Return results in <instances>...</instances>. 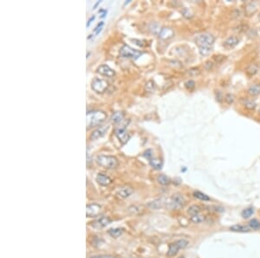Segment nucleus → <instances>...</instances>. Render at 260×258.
I'll use <instances>...</instances> for the list:
<instances>
[{
	"label": "nucleus",
	"instance_id": "nucleus-1",
	"mask_svg": "<svg viewBox=\"0 0 260 258\" xmlns=\"http://www.w3.org/2000/svg\"><path fill=\"white\" fill-rule=\"evenodd\" d=\"M107 118V115L103 111L95 110L87 112V128H92L100 125Z\"/></svg>",
	"mask_w": 260,
	"mask_h": 258
},
{
	"label": "nucleus",
	"instance_id": "nucleus-2",
	"mask_svg": "<svg viewBox=\"0 0 260 258\" xmlns=\"http://www.w3.org/2000/svg\"><path fill=\"white\" fill-rule=\"evenodd\" d=\"M96 161L99 165L106 169H115L118 166V160L114 156L99 155Z\"/></svg>",
	"mask_w": 260,
	"mask_h": 258
},
{
	"label": "nucleus",
	"instance_id": "nucleus-3",
	"mask_svg": "<svg viewBox=\"0 0 260 258\" xmlns=\"http://www.w3.org/2000/svg\"><path fill=\"white\" fill-rule=\"evenodd\" d=\"M214 41V37L209 33L200 34L195 38V42L200 48H212Z\"/></svg>",
	"mask_w": 260,
	"mask_h": 258
},
{
	"label": "nucleus",
	"instance_id": "nucleus-4",
	"mask_svg": "<svg viewBox=\"0 0 260 258\" xmlns=\"http://www.w3.org/2000/svg\"><path fill=\"white\" fill-rule=\"evenodd\" d=\"M120 55L122 58H133V59H137L139 57L142 55V52L135 51L133 48H131L128 45H123L121 50H120Z\"/></svg>",
	"mask_w": 260,
	"mask_h": 258
},
{
	"label": "nucleus",
	"instance_id": "nucleus-5",
	"mask_svg": "<svg viewBox=\"0 0 260 258\" xmlns=\"http://www.w3.org/2000/svg\"><path fill=\"white\" fill-rule=\"evenodd\" d=\"M186 204V200L183 196L179 195V194H176L173 195L170 199L169 202L167 203V207L170 209H179L181 207H183Z\"/></svg>",
	"mask_w": 260,
	"mask_h": 258
},
{
	"label": "nucleus",
	"instance_id": "nucleus-6",
	"mask_svg": "<svg viewBox=\"0 0 260 258\" xmlns=\"http://www.w3.org/2000/svg\"><path fill=\"white\" fill-rule=\"evenodd\" d=\"M91 87L97 93H103L104 91L108 89L109 83L106 80H104V79L96 77V78L93 79V81L91 83Z\"/></svg>",
	"mask_w": 260,
	"mask_h": 258
},
{
	"label": "nucleus",
	"instance_id": "nucleus-7",
	"mask_svg": "<svg viewBox=\"0 0 260 258\" xmlns=\"http://www.w3.org/2000/svg\"><path fill=\"white\" fill-rule=\"evenodd\" d=\"M115 135L122 144H126L129 139V135L127 132V123H121L115 129Z\"/></svg>",
	"mask_w": 260,
	"mask_h": 258
},
{
	"label": "nucleus",
	"instance_id": "nucleus-8",
	"mask_svg": "<svg viewBox=\"0 0 260 258\" xmlns=\"http://www.w3.org/2000/svg\"><path fill=\"white\" fill-rule=\"evenodd\" d=\"M110 222H111V220H110L109 217H108V216H102V217H100L99 219L94 221V222L91 223V226H92L93 228H99V229H100V228H104V227H106V226L109 225Z\"/></svg>",
	"mask_w": 260,
	"mask_h": 258
},
{
	"label": "nucleus",
	"instance_id": "nucleus-9",
	"mask_svg": "<svg viewBox=\"0 0 260 258\" xmlns=\"http://www.w3.org/2000/svg\"><path fill=\"white\" fill-rule=\"evenodd\" d=\"M97 72L101 75L105 76H108V77H112L115 75V71L111 69L109 65L107 64H102V65H100L98 68H97Z\"/></svg>",
	"mask_w": 260,
	"mask_h": 258
},
{
	"label": "nucleus",
	"instance_id": "nucleus-10",
	"mask_svg": "<svg viewBox=\"0 0 260 258\" xmlns=\"http://www.w3.org/2000/svg\"><path fill=\"white\" fill-rule=\"evenodd\" d=\"M109 129V126H102V127H99L97 128L96 130H94L92 132V134L90 135V139L91 140H97L101 137H102L105 136V134L107 133Z\"/></svg>",
	"mask_w": 260,
	"mask_h": 258
},
{
	"label": "nucleus",
	"instance_id": "nucleus-11",
	"mask_svg": "<svg viewBox=\"0 0 260 258\" xmlns=\"http://www.w3.org/2000/svg\"><path fill=\"white\" fill-rule=\"evenodd\" d=\"M100 211H101V206L96 204H89L87 206V216L88 217L96 216Z\"/></svg>",
	"mask_w": 260,
	"mask_h": 258
},
{
	"label": "nucleus",
	"instance_id": "nucleus-12",
	"mask_svg": "<svg viewBox=\"0 0 260 258\" xmlns=\"http://www.w3.org/2000/svg\"><path fill=\"white\" fill-rule=\"evenodd\" d=\"M96 182L102 186H108L112 182V179L103 173H99L96 176Z\"/></svg>",
	"mask_w": 260,
	"mask_h": 258
},
{
	"label": "nucleus",
	"instance_id": "nucleus-13",
	"mask_svg": "<svg viewBox=\"0 0 260 258\" xmlns=\"http://www.w3.org/2000/svg\"><path fill=\"white\" fill-rule=\"evenodd\" d=\"M238 43H239V39L238 38V37L231 36V37H229L225 40L224 46L227 49H231V48H234L235 46L238 45Z\"/></svg>",
	"mask_w": 260,
	"mask_h": 258
},
{
	"label": "nucleus",
	"instance_id": "nucleus-14",
	"mask_svg": "<svg viewBox=\"0 0 260 258\" xmlns=\"http://www.w3.org/2000/svg\"><path fill=\"white\" fill-rule=\"evenodd\" d=\"M134 190L131 187L129 186H125V187H122L119 190H118V193L117 195L119 196L121 198H127L129 196H131L133 194Z\"/></svg>",
	"mask_w": 260,
	"mask_h": 258
},
{
	"label": "nucleus",
	"instance_id": "nucleus-15",
	"mask_svg": "<svg viewBox=\"0 0 260 258\" xmlns=\"http://www.w3.org/2000/svg\"><path fill=\"white\" fill-rule=\"evenodd\" d=\"M173 34H174V32L171 28L164 27L160 31V38L161 39H168V38H172L173 36Z\"/></svg>",
	"mask_w": 260,
	"mask_h": 258
},
{
	"label": "nucleus",
	"instance_id": "nucleus-16",
	"mask_svg": "<svg viewBox=\"0 0 260 258\" xmlns=\"http://www.w3.org/2000/svg\"><path fill=\"white\" fill-rule=\"evenodd\" d=\"M164 204L165 203H164L163 199H156L154 201L150 202L148 204V207L151 210H158V209H161V207H163Z\"/></svg>",
	"mask_w": 260,
	"mask_h": 258
},
{
	"label": "nucleus",
	"instance_id": "nucleus-17",
	"mask_svg": "<svg viewBox=\"0 0 260 258\" xmlns=\"http://www.w3.org/2000/svg\"><path fill=\"white\" fill-rule=\"evenodd\" d=\"M230 229L231 231H234V232L245 233V232H249L251 228H250V227H247V226H245V225L236 224V225H232L231 227H230Z\"/></svg>",
	"mask_w": 260,
	"mask_h": 258
},
{
	"label": "nucleus",
	"instance_id": "nucleus-18",
	"mask_svg": "<svg viewBox=\"0 0 260 258\" xmlns=\"http://www.w3.org/2000/svg\"><path fill=\"white\" fill-rule=\"evenodd\" d=\"M257 8H258V5H257V3H255V2L249 3V4L246 5V7H245V13L247 14V16H251L252 14H253V13L256 12Z\"/></svg>",
	"mask_w": 260,
	"mask_h": 258
},
{
	"label": "nucleus",
	"instance_id": "nucleus-19",
	"mask_svg": "<svg viewBox=\"0 0 260 258\" xmlns=\"http://www.w3.org/2000/svg\"><path fill=\"white\" fill-rule=\"evenodd\" d=\"M123 118H124V113L121 111H116L112 115L111 121L114 123H119L123 120Z\"/></svg>",
	"mask_w": 260,
	"mask_h": 258
},
{
	"label": "nucleus",
	"instance_id": "nucleus-20",
	"mask_svg": "<svg viewBox=\"0 0 260 258\" xmlns=\"http://www.w3.org/2000/svg\"><path fill=\"white\" fill-rule=\"evenodd\" d=\"M201 211V208L199 205H192L188 208L187 210V213L191 216H195V215H199Z\"/></svg>",
	"mask_w": 260,
	"mask_h": 258
},
{
	"label": "nucleus",
	"instance_id": "nucleus-21",
	"mask_svg": "<svg viewBox=\"0 0 260 258\" xmlns=\"http://www.w3.org/2000/svg\"><path fill=\"white\" fill-rule=\"evenodd\" d=\"M179 250V249L178 245H177L176 243H171V244L169 245V249H168V251H167V256H175V255L178 253Z\"/></svg>",
	"mask_w": 260,
	"mask_h": 258
},
{
	"label": "nucleus",
	"instance_id": "nucleus-22",
	"mask_svg": "<svg viewBox=\"0 0 260 258\" xmlns=\"http://www.w3.org/2000/svg\"><path fill=\"white\" fill-rule=\"evenodd\" d=\"M248 92L250 95L252 96H258L260 94V84H255L252 85L249 90H248Z\"/></svg>",
	"mask_w": 260,
	"mask_h": 258
},
{
	"label": "nucleus",
	"instance_id": "nucleus-23",
	"mask_svg": "<svg viewBox=\"0 0 260 258\" xmlns=\"http://www.w3.org/2000/svg\"><path fill=\"white\" fill-rule=\"evenodd\" d=\"M108 233L111 235L112 237H114V238H117V237H119V236H121V235H122V233H123V229L120 228H111V229H109V230L108 231Z\"/></svg>",
	"mask_w": 260,
	"mask_h": 258
},
{
	"label": "nucleus",
	"instance_id": "nucleus-24",
	"mask_svg": "<svg viewBox=\"0 0 260 258\" xmlns=\"http://www.w3.org/2000/svg\"><path fill=\"white\" fill-rule=\"evenodd\" d=\"M150 164L152 167H154V169H161L162 167V161L159 158H152L150 160Z\"/></svg>",
	"mask_w": 260,
	"mask_h": 258
},
{
	"label": "nucleus",
	"instance_id": "nucleus-25",
	"mask_svg": "<svg viewBox=\"0 0 260 258\" xmlns=\"http://www.w3.org/2000/svg\"><path fill=\"white\" fill-rule=\"evenodd\" d=\"M157 181L161 185H167L169 182H170V179L168 178V176H167L166 175H160L158 177H157Z\"/></svg>",
	"mask_w": 260,
	"mask_h": 258
},
{
	"label": "nucleus",
	"instance_id": "nucleus-26",
	"mask_svg": "<svg viewBox=\"0 0 260 258\" xmlns=\"http://www.w3.org/2000/svg\"><path fill=\"white\" fill-rule=\"evenodd\" d=\"M193 195H194L195 197L200 199L201 201H205V202H206V201H210V197H208L207 195L202 193L200 191H195V192L193 193Z\"/></svg>",
	"mask_w": 260,
	"mask_h": 258
},
{
	"label": "nucleus",
	"instance_id": "nucleus-27",
	"mask_svg": "<svg viewBox=\"0 0 260 258\" xmlns=\"http://www.w3.org/2000/svg\"><path fill=\"white\" fill-rule=\"evenodd\" d=\"M191 221L193 222V223H201L205 221V216H201V215H195V216H191Z\"/></svg>",
	"mask_w": 260,
	"mask_h": 258
},
{
	"label": "nucleus",
	"instance_id": "nucleus-28",
	"mask_svg": "<svg viewBox=\"0 0 260 258\" xmlns=\"http://www.w3.org/2000/svg\"><path fill=\"white\" fill-rule=\"evenodd\" d=\"M249 226L254 230H258L260 229V222L257 219H252L249 222Z\"/></svg>",
	"mask_w": 260,
	"mask_h": 258
},
{
	"label": "nucleus",
	"instance_id": "nucleus-29",
	"mask_svg": "<svg viewBox=\"0 0 260 258\" xmlns=\"http://www.w3.org/2000/svg\"><path fill=\"white\" fill-rule=\"evenodd\" d=\"M258 66L256 65V64H251V65H249V67L246 69V72L249 74V75H251V76H253V75H255L257 72H258Z\"/></svg>",
	"mask_w": 260,
	"mask_h": 258
},
{
	"label": "nucleus",
	"instance_id": "nucleus-30",
	"mask_svg": "<svg viewBox=\"0 0 260 258\" xmlns=\"http://www.w3.org/2000/svg\"><path fill=\"white\" fill-rule=\"evenodd\" d=\"M253 212H254V210H253L252 208L245 209V210H243V212H242V216H243L244 218H245V219H247V218H249V217H251V216H252Z\"/></svg>",
	"mask_w": 260,
	"mask_h": 258
},
{
	"label": "nucleus",
	"instance_id": "nucleus-31",
	"mask_svg": "<svg viewBox=\"0 0 260 258\" xmlns=\"http://www.w3.org/2000/svg\"><path fill=\"white\" fill-rule=\"evenodd\" d=\"M175 243L178 245L179 250H181V249H182V250L185 249V248L187 247V245H188V242H187L186 240H185V239H180V240H178V241L175 242Z\"/></svg>",
	"mask_w": 260,
	"mask_h": 258
},
{
	"label": "nucleus",
	"instance_id": "nucleus-32",
	"mask_svg": "<svg viewBox=\"0 0 260 258\" xmlns=\"http://www.w3.org/2000/svg\"><path fill=\"white\" fill-rule=\"evenodd\" d=\"M141 208L136 206V205H134V206H131L128 208V211L131 213V214H138V213L141 212Z\"/></svg>",
	"mask_w": 260,
	"mask_h": 258
},
{
	"label": "nucleus",
	"instance_id": "nucleus-33",
	"mask_svg": "<svg viewBox=\"0 0 260 258\" xmlns=\"http://www.w3.org/2000/svg\"><path fill=\"white\" fill-rule=\"evenodd\" d=\"M145 89L146 91H148V92H153L154 90V84L153 81H149L147 83L146 86H145Z\"/></svg>",
	"mask_w": 260,
	"mask_h": 258
},
{
	"label": "nucleus",
	"instance_id": "nucleus-34",
	"mask_svg": "<svg viewBox=\"0 0 260 258\" xmlns=\"http://www.w3.org/2000/svg\"><path fill=\"white\" fill-rule=\"evenodd\" d=\"M212 48H200V53L202 56H207L212 52Z\"/></svg>",
	"mask_w": 260,
	"mask_h": 258
},
{
	"label": "nucleus",
	"instance_id": "nucleus-35",
	"mask_svg": "<svg viewBox=\"0 0 260 258\" xmlns=\"http://www.w3.org/2000/svg\"><path fill=\"white\" fill-rule=\"evenodd\" d=\"M200 71L199 69H191V70H189V71H188V74H189L190 76H198V75H200Z\"/></svg>",
	"mask_w": 260,
	"mask_h": 258
},
{
	"label": "nucleus",
	"instance_id": "nucleus-36",
	"mask_svg": "<svg viewBox=\"0 0 260 258\" xmlns=\"http://www.w3.org/2000/svg\"><path fill=\"white\" fill-rule=\"evenodd\" d=\"M143 156L147 158V159H148L149 161L153 158V151H152V150H148V151H146L143 153Z\"/></svg>",
	"mask_w": 260,
	"mask_h": 258
},
{
	"label": "nucleus",
	"instance_id": "nucleus-37",
	"mask_svg": "<svg viewBox=\"0 0 260 258\" xmlns=\"http://www.w3.org/2000/svg\"><path fill=\"white\" fill-rule=\"evenodd\" d=\"M185 85H186V89H188V90H193V88L195 87V82H194L193 80H189V81L186 82Z\"/></svg>",
	"mask_w": 260,
	"mask_h": 258
},
{
	"label": "nucleus",
	"instance_id": "nucleus-38",
	"mask_svg": "<svg viewBox=\"0 0 260 258\" xmlns=\"http://www.w3.org/2000/svg\"><path fill=\"white\" fill-rule=\"evenodd\" d=\"M245 106L247 108V109H250V110H253L255 107H256V104L252 102V101H247L245 103Z\"/></svg>",
	"mask_w": 260,
	"mask_h": 258
},
{
	"label": "nucleus",
	"instance_id": "nucleus-39",
	"mask_svg": "<svg viewBox=\"0 0 260 258\" xmlns=\"http://www.w3.org/2000/svg\"><path fill=\"white\" fill-rule=\"evenodd\" d=\"M103 23H104L103 22H101L100 23H98L96 27L94 29V31L96 32V35H98V34L101 32V30H102V25H103Z\"/></svg>",
	"mask_w": 260,
	"mask_h": 258
},
{
	"label": "nucleus",
	"instance_id": "nucleus-40",
	"mask_svg": "<svg viewBox=\"0 0 260 258\" xmlns=\"http://www.w3.org/2000/svg\"><path fill=\"white\" fill-rule=\"evenodd\" d=\"M182 14L184 15V17H192V13H191L190 10L187 9V8H185V9L182 11Z\"/></svg>",
	"mask_w": 260,
	"mask_h": 258
},
{
	"label": "nucleus",
	"instance_id": "nucleus-41",
	"mask_svg": "<svg viewBox=\"0 0 260 258\" xmlns=\"http://www.w3.org/2000/svg\"><path fill=\"white\" fill-rule=\"evenodd\" d=\"M225 102H226L227 104H231V103L233 102L234 98H233V96H232V95H231V94H227V95L225 96Z\"/></svg>",
	"mask_w": 260,
	"mask_h": 258
},
{
	"label": "nucleus",
	"instance_id": "nucleus-42",
	"mask_svg": "<svg viewBox=\"0 0 260 258\" xmlns=\"http://www.w3.org/2000/svg\"><path fill=\"white\" fill-rule=\"evenodd\" d=\"M213 67V63L212 61H207V62L205 63V68L208 70H212Z\"/></svg>",
	"mask_w": 260,
	"mask_h": 258
},
{
	"label": "nucleus",
	"instance_id": "nucleus-43",
	"mask_svg": "<svg viewBox=\"0 0 260 258\" xmlns=\"http://www.w3.org/2000/svg\"><path fill=\"white\" fill-rule=\"evenodd\" d=\"M89 258H115L113 256H109V255H100V256H94Z\"/></svg>",
	"mask_w": 260,
	"mask_h": 258
},
{
	"label": "nucleus",
	"instance_id": "nucleus-44",
	"mask_svg": "<svg viewBox=\"0 0 260 258\" xmlns=\"http://www.w3.org/2000/svg\"><path fill=\"white\" fill-rule=\"evenodd\" d=\"M95 18H96V16H92V17L89 18V21H88V23H87V27H89V25H90V23H92V22L95 20Z\"/></svg>",
	"mask_w": 260,
	"mask_h": 258
},
{
	"label": "nucleus",
	"instance_id": "nucleus-45",
	"mask_svg": "<svg viewBox=\"0 0 260 258\" xmlns=\"http://www.w3.org/2000/svg\"><path fill=\"white\" fill-rule=\"evenodd\" d=\"M100 3H101V1H98V2H97L96 4V5H95V6H94V9H96V8L97 6H98V5H99V4H100Z\"/></svg>",
	"mask_w": 260,
	"mask_h": 258
},
{
	"label": "nucleus",
	"instance_id": "nucleus-46",
	"mask_svg": "<svg viewBox=\"0 0 260 258\" xmlns=\"http://www.w3.org/2000/svg\"><path fill=\"white\" fill-rule=\"evenodd\" d=\"M89 55H90V52H88V54H87V58H89Z\"/></svg>",
	"mask_w": 260,
	"mask_h": 258
},
{
	"label": "nucleus",
	"instance_id": "nucleus-47",
	"mask_svg": "<svg viewBox=\"0 0 260 258\" xmlns=\"http://www.w3.org/2000/svg\"><path fill=\"white\" fill-rule=\"evenodd\" d=\"M258 34H259V35H260V28H259V29H258Z\"/></svg>",
	"mask_w": 260,
	"mask_h": 258
},
{
	"label": "nucleus",
	"instance_id": "nucleus-48",
	"mask_svg": "<svg viewBox=\"0 0 260 258\" xmlns=\"http://www.w3.org/2000/svg\"><path fill=\"white\" fill-rule=\"evenodd\" d=\"M258 20H259V21H260V13H259V14H258Z\"/></svg>",
	"mask_w": 260,
	"mask_h": 258
},
{
	"label": "nucleus",
	"instance_id": "nucleus-49",
	"mask_svg": "<svg viewBox=\"0 0 260 258\" xmlns=\"http://www.w3.org/2000/svg\"><path fill=\"white\" fill-rule=\"evenodd\" d=\"M180 258H184V257H180Z\"/></svg>",
	"mask_w": 260,
	"mask_h": 258
}]
</instances>
